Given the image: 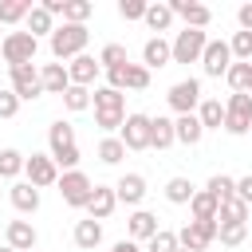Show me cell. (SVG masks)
Wrapping results in <instances>:
<instances>
[{"mask_svg": "<svg viewBox=\"0 0 252 252\" xmlns=\"http://www.w3.org/2000/svg\"><path fill=\"white\" fill-rule=\"evenodd\" d=\"M87 39H91V32H87V24H59L55 32H51V55L63 63V59H75V55H83L87 51Z\"/></svg>", "mask_w": 252, "mask_h": 252, "instance_id": "1", "label": "cell"}, {"mask_svg": "<svg viewBox=\"0 0 252 252\" xmlns=\"http://www.w3.org/2000/svg\"><path fill=\"white\" fill-rule=\"evenodd\" d=\"M35 51H39V39H35L32 32H8L4 43H0V55H4L8 67H24V63H32Z\"/></svg>", "mask_w": 252, "mask_h": 252, "instance_id": "2", "label": "cell"}, {"mask_svg": "<svg viewBox=\"0 0 252 252\" xmlns=\"http://www.w3.org/2000/svg\"><path fill=\"white\" fill-rule=\"evenodd\" d=\"M91 193H94V181H91L83 169H71V173L59 177V197H63V205H71V209H87Z\"/></svg>", "mask_w": 252, "mask_h": 252, "instance_id": "3", "label": "cell"}, {"mask_svg": "<svg viewBox=\"0 0 252 252\" xmlns=\"http://www.w3.org/2000/svg\"><path fill=\"white\" fill-rule=\"evenodd\" d=\"M224 130L232 138H244L252 130V94H232L224 102Z\"/></svg>", "mask_w": 252, "mask_h": 252, "instance_id": "4", "label": "cell"}, {"mask_svg": "<svg viewBox=\"0 0 252 252\" xmlns=\"http://www.w3.org/2000/svg\"><path fill=\"white\" fill-rule=\"evenodd\" d=\"M205 47H209V35L201 28H185L173 39V63H201Z\"/></svg>", "mask_w": 252, "mask_h": 252, "instance_id": "5", "label": "cell"}, {"mask_svg": "<svg viewBox=\"0 0 252 252\" xmlns=\"http://www.w3.org/2000/svg\"><path fill=\"white\" fill-rule=\"evenodd\" d=\"M232 63H236V59H232V47H228L224 39H209V47H205V55H201V71H205L209 79H220V75H228Z\"/></svg>", "mask_w": 252, "mask_h": 252, "instance_id": "6", "label": "cell"}, {"mask_svg": "<svg viewBox=\"0 0 252 252\" xmlns=\"http://www.w3.org/2000/svg\"><path fill=\"white\" fill-rule=\"evenodd\" d=\"M8 75H12V91H16V98H20V102H32V98H39V94H43V83H39L35 63L8 67Z\"/></svg>", "mask_w": 252, "mask_h": 252, "instance_id": "7", "label": "cell"}, {"mask_svg": "<svg viewBox=\"0 0 252 252\" xmlns=\"http://www.w3.org/2000/svg\"><path fill=\"white\" fill-rule=\"evenodd\" d=\"M165 98H169V106H173L177 114H197V106H201V79H181V83H173Z\"/></svg>", "mask_w": 252, "mask_h": 252, "instance_id": "8", "label": "cell"}, {"mask_svg": "<svg viewBox=\"0 0 252 252\" xmlns=\"http://www.w3.org/2000/svg\"><path fill=\"white\" fill-rule=\"evenodd\" d=\"M106 87H114V91H146L150 87V71L142 63H126L118 71H106Z\"/></svg>", "mask_w": 252, "mask_h": 252, "instance_id": "9", "label": "cell"}, {"mask_svg": "<svg viewBox=\"0 0 252 252\" xmlns=\"http://www.w3.org/2000/svg\"><path fill=\"white\" fill-rule=\"evenodd\" d=\"M118 138L126 150H150V114H126Z\"/></svg>", "mask_w": 252, "mask_h": 252, "instance_id": "10", "label": "cell"}, {"mask_svg": "<svg viewBox=\"0 0 252 252\" xmlns=\"http://www.w3.org/2000/svg\"><path fill=\"white\" fill-rule=\"evenodd\" d=\"M24 173H28V181H32L35 189L59 185V165L51 161V154H32V158H28V165H24Z\"/></svg>", "mask_w": 252, "mask_h": 252, "instance_id": "11", "label": "cell"}, {"mask_svg": "<svg viewBox=\"0 0 252 252\" xmlns=\"http://www.w3.org/2000/svg\"><path fill=\"white\" fill-rule=\"evenodd\" d=\"M169 12L173 16H181L185 20V28H209L213 24V12L205 8V4H197V0H169Z\"/></svg>", "mask_w": 252, "mask_h": 252, "instance_id": "12", "label": "cell"}, {"mask_svg": "<svg viewBox=\"0 0 252 252\" xmlns=\"http://www.w3.org/2000/svg\"><path fill=\"white\" fill-rule=\"evenodd\" d=\"M173 63V43L169 39H161V35H154V39H146V47H142V67L146 71H161V67H169Z\"/></svg>", "mask_w": 252, "mask_h": 252, "instance_id": "13", "label": "cell"}, {"mask_svg": "<svg viewBox=\"0 0 252 252\" xmlns=\"http://www.w3.org/2000/svg\"><path fill=\"white\" fill-rule=\"evenodd\" d=\"M67 75H71V83H75V87H91V83L102 75V63H98L94 55H87V51H83V55H75V59L67 63Z\"/></svg>", "mask_w": 252, "mask_h": 252, "instance_id": "14", "label": "cell"}, {"mask_svg": "<svg viewBox=\"0 0 252 252\" xmlns=\"http://www.w3.org/2000/svg\"><path fill=\"white\" fill-rule=\"evenodd\" d=\"M118 209V197H114V185H94V193H91V201H87V217L91 220H106L110 213Z\"/></svg>", "mask_w": 252, "mask_h": 252, "instance_id": "15", "label": "cell"}, {"mask_svg": "<svg viewBox=\"0 0 252 252\" xmlns=\"http://www.w3.org/2000/svg\"><path fill=\"white\" fill-rule=\"evenodd\" d=\"M39 83H43V94H67L71 87V75H67V63H43L39 67Z\"/></svg>", "mask_w": 252, "mask_h": 252, "instance_id": "16", "label": "cell"}, {"mask_svg": "<svg viewBox=\"0 0 252 252\" xmlns=\"http://www.w3.org/2000/svg\"><path fill=\"white\" fill-rule=\"evenodd\" d=\"M114 197H118L122 205H142V197H146V177H142V173H122V177L114 181Z\"/></svg>", "mask_w": 252, "mask_h": 252, "instance_id": "17", "label": "cell"}, {"mask_svg": "<svg viewBox=\"0 0 252 252\" xmlns=\"http://www.w3.org/2000/svg\"><path fill=\"white\" fill-rule=\"evenodd\" d=\"M126 228H130V240H134V244H138V240H150V236L161 232V224H158V217H154L150 209H134Z\"/></svg>", "mask_w": 252, "mask_h": 252, "instance_id": "18", "label": "cell"}, {"mask_svg": "<svg viewBox=\"0 0 252 252\" xmlns=\"http://www.w3.org/2000/svg\"><path fill=\"white\" fill-rule=\"evenodd\" d=\"M173 142H177V126H173V118H165V114L150 118V150H169Z\"/></svg>", "mask_w": 252, "mask_h": 252, "instance_id": "19", "label": "cell"}, {"mask_svg": "<svg viewBox=\"0 0 252 252\" xmlns=\"http://www.w3.org/2000/svg\"><path fill=\"white\" fill-rule=\"evenodd\" d=\"M8 197H12V209H16V213H35V209H39V189H35L32 181H16V185L8 189Z\"/></svg>", "mask_w": 252, "mask_h": 252, "instance_id": "20", "label": "cell"}, {"mask_svg": "<svg viewBox=\"0 0 252 252\" xmlns=\"http://www.w3.org/2000/svg\"><path fill=\"white\" fill-rule=\"evenodd\" d=\"M8 248H16V252H32L35 248L32 220H8Z\"/></svg>", "mask_w": 252, "mask_h": 252, "instance_id": "21", "label": "cell"}, {"mask_svg": "<svg viewBox=\"0 0 252 252\" xmlns=\"http://www.w3.org/2000/svg\"><path fill=\"white\" fill-rule=\"evenodd\" d=\"M173 126H177V142H181V146H197V142L205 138V126H201L197 114H177Z\"/></svg>", "mask_w": 252, "mask_h": 252, "instance_id": "22", "label": "cell"}, {"mask_svg": "<svg viewBox=\"0 0 252 252\" xmlns=\"http://www.w3.org/2000/svg\"><path fill=\"white\" fill-rule=\"evenodd\" d=\"M189 213H193V220H217L220 201H217L209 189H197V193H193V201H189Z\"/></svg>", "mask_w": 252, "mask_h": 252, "instance_id": "23", "label": "cell"}, {"mask_svg": "<svg viewBox=\"0 0 252 252\" xmlns=\"http://www.w3.org/2000/svg\"><path fill=\"white\" fill-rule=\"evenodd\" d=\"M94 110H110V114H126V94L114 87H94Z\"/></svg>", "mask_w": 252, "mask_h": 252, "instance_id": "24", "label": "cell"}, {"mask_svg": "<svg viewBox=\"0 0 252 252\" xmlns=\"http://www.w3.org/2000/svg\"><path fill=\"white\" fill-rule=\"evenodd\" d=\"M248 213H252V205H244L240 197H228V201H220L217 220L220 224H248Z\"/></svg>", "mask_w": 252, "mask_h": 252, "instance_id": "25", "label": "cell"}, {"mask_svg": "<svg viewBox=\"0 0 252 252\" xmlns=\"http://www.w3.org/2000/svg\"><path fill=\"white\" fill-rule=\"evenodd\" d=\"M75 244H79L83 252L98 248V244H102V224H98V220H91V217H87V220H79V224H75Z\"/></svg>", "mask_w": 252, "mask_h": 252, "instance_id": "26", "label": "cell"}, {"mask_svg": "<svg viewBox=\"0 0 252 252\" xmlns=\"http://www.w3.org/2000/svg\"><path fill=\"white\" fill-rule=\"evenodd\" d=\"M197 118H201L205 130H220V126H224V106H220V98H201Z\"/></svg>", "mask_w": 252, "mask_h": 252, "instance_id": "27", "label": "cell"}, {"mask_svg": "<svg viewBox=\"0 0 252 252\" xmlns=\"http://www.w3.org/2000/svg\"><path fill=\"white\" fill-rule=\"evenodd\" d=\"M51 20H55V16H51L43 4H35V8L28 12V32H32L35 39H39V35H47V39H51V32H55V24H51Z\"/></svg>", "mask_w": 252, "mask_h": 252, "instance_id": "28", "label": "cell"}, {"mask_svg": "<svg viewBox=\"0 0 252 252\" xmlns=\"http://www.w3.org/2000/svg\"><path fill=\"white\" fill-rule=\"evenodd\" d=\"M47 146H51V154H55V150L75 146V126H71V122H63V118H59V122H51V126H47Z\"/></svg>", "mask_w": 252, "mask_h": 252, "instance_id": "29", "label": "cell"}, {"mask_svg": "<svg viewBox=\"0 0 252 252\" xmlns=\"http://www.w3.org/2000/svg\"><path fill=\"white\" fill-rule=\"evenodd\" d=\"M193 193H197V189H193L189 177H169V181H165V201H169V205H189Z\"/></svg>", "mask_w": 252, "mask_h": 252, "instance_id": "30", "label": "cell"}, {"mask_svg": "<svg viewBox=\"0 0 252 252\" xmlns=\"http://www.w3.org/2000/svg\"><path fill=\"white\" fill-rule=\"evenodd\" d=\"M224 79H228L232 94H248V91H252V63H232Z\"/></svg>", "mask_w": 252, "mask_h": 252, "instance_id": "31", "label": "cell"}, {"mask_svg": "<svg viewBox=\"0 0 252 252\" xmlns=\"http://www.w3.org/2000/svg\"><path fill=\"white\" fill-rule=\"evenodd\" d=\"M24 165H28V158H24L20 150H0V181L20 177V173H24Z\"/></svg>", "mask_w": 252, "mask_h": 252, "instance_id": "32", "label": "cell"}, {"mask_svg": "<svg viewBox=\"0 0 252 252\" xmlns=\"http://www.w3.org/2000/svg\"><path fill=\"white\" fill-rule=\"evenodd\" d=\"M94 16L91 0H63V24H87Z\"/></svg>", "mask_w": 252, "mask_h": 252, "instance_id": "33", "label": "cell"}, {"mask_svg": "<svg viewBox=\"0 0 252 252\" xmlns=\"http://www.w3.org/2000/svg\"><path fill=\"white\" fill-rule=\"evenodd\" d=\"M169 24H173V12H169V4H150L146 8V28L150 32H169Z\"/></svg>", "mask_w": 252, "mask_h": 252, "instance_id": "34", "label": "cell"}, {"mask_svg": "<svg viewBox=\"0 0 252 252\" xmlns=\"http://www.w3.org/2000/svg\"><path fill=\"white\" fill-rule=\"evenodd\" d=\"M32 8H35L32 0H0V24H20V20H28Z\"/></svg>", "mask_w": 252, "mask_h": 252, "instance_id": "35", "label": "cell"}, {"mask_svg": "<svg viewBox=\"0 0 252 252\" xmlns=\"http://www.w3.org/2000/svg\"><path fill=\"white\" fill-rule=\"evenodd\" d=\"M91 102H94V91H91V87H75V83H71V87H67V94H63V106H67V110H75V114H79V110H87Z\"/></svg>", "mask_w": 252, "mask_h": 252, "instance_id": "36", "label": "cell"}, {"mask_svg": "<svg viewBox=\"0 0 252 252\" xmlns=\"http://www.w3.org/2000/svg\"><path fill=\"white\" fill-rule=\"evenodd\" d=\"M98 63H102V71H118V67H126L130 59H126V47H122V43H106V47L98 51Z\"/></svg>", "mask_w": 252, "mask_h": 252, "instance_id": "37", "label": "cell"}, {"mask_svg": "<svg viewBox=\"0 0 252 252\" xmlns=\"http://www.w3.org/2000/svg\"><path fill=\"white\" fill-rule=\"evenodd\" d=\"M122 158H126L122 138H102V142H98V161H102V165H118Z\"/></svg>", "mask_w": 252, "mask_h": 252, "instance_id": "38", "label": "cell"}, {"mask_svg": "<svg viewBox=\"0 0 252 252\" xmlns=\"http://www.w3.org/2000/svg\"><path fill=\"white\" fill-rule=\"evenodd\" d=\"M205 189H209L217 201H228V197H236V177H228V173H213Z\"/></svg>", "mask_w": 252, "mask_h": 252, "instance_id": "39", "label": "cell"}, {"mask_svg": "<svg viewBox=\"0 0 252 252\" xmlns=\"http://www.w3.org/2000/svg\"><path fill=\"white\" fill-rule=\"evenodd\" d=\"M177 244H181V248H189V252H205V248H209V240L201 236V228H197L193 220H189V224L177 232Z\"/></svg>", "mask_w": 252, "mask_h": 252, "instance_id": "40", "label": "cell"}, {"mask_svg": "<svg viewBox=\"0 0 252 252\" xmlns=\"http://www.w3.org/2000/svg\"><path fill=\"white\" fill-rule=\"evenodd\" d=\"M228 47H232V59L236 63H252V32H236L228 39Z\"/></svg>", "mask_w": 252, "mask_h": 252, "instance_id": "41", "label": "cell"}, {"mask_svg": "<svg viewBox=\"0 0 252 252\" xmlns=\"http://www.w3.org/2000/svg\"><path fill=\"white\" fill-rule=\"evenodd\" d=\"M224 248H240L248 240V224H220V236H217Z\"/></svg>", "mask_w": 252, "mask_h": 252, "instance_id": "42", "label": "cell"}, {"mask_svg": "<svg viewBox=\"0 0 252 252\" xmlns=\"http://www.w3.org/2000/svg\"><path fill=\"white\" fill-rule=\"evenodd\" d=\"M146 252H177V232L161 228L158 236H150V240H146Z\"/></svg>", "mask_w": 252, "mask_h": 252, "instance_id": "43", "label": "cell"}, {"mask_svg": "<svg viewBox=\"0 0 252 252\" xmlns=\"http://www.w3.org/2000/svg\"><path fill=\"white\" fill-rule=\"evenodd\" d=\"M146 0H118V16L122 20H146Z\"/></svg>", "mask_w": 252, "mask_h": 252, "instance_id": "44", "label": "cell"}, {"mask_svg": "<svg viewBox=\"0 0 252 252\" xmlns=\"http://www.w3.org/2000/svg\"><path fill=\"white\" fill-rule=\"evenodd\" d=\"M122 122H126V114H110V110H94V126L98 130H122Z\"/></svg>", "mask_w": 252, "mask_h": 252, "instance_id": "45", "label": "cell"}, {"mask_svg": "<svg viewBox=\"0 0 252 252\" xmlns=\"http://www.w3.org/2000/svg\"><path fill=\"white\" fill-rule=\"evenodd\" d=\"M16 110H20L16 91H0V118H16Z\"/></svg>", "mask_w": 252, "mask_h": 252, "instance_id": "46", "label": "cell"}, {"mask_svg": "<svg viewBox=\"0 0 252 252\" xmlns=\"http://www.w3.org/2000/svg\"><path fill=\"white\" fill-rule=\"evenodd\" d=\"M236 197H240L244 205H252V173H248V177H236Z\"/></svg>", "mask_w": 252, "mask_h": 252, "instance_id": "47", "label": "cell"}, {"mask_svg": "<svg viewBox=\"0 0 252 252\" xmlns=\"http://www.w3.org/2000/svg\"><path fill=\"white\" fill-rule=\"evenodd\" d=\"M236 24H240V32H252V4L236 8Z\"/></svg>", "mask_w": 252, "mask_h": 252, "instance_id": "48", "label": "cell"}, {"mask_svg": "<svg viewBox=\"0 0 252 252\" xmlns=\"http://www.w3.org/2000/svg\"><path fill=\"white\" fill-rule=\"evenodd\" d=\"M110 252H142V248H138V244H134V240H130V236H126V240H118V244H114V248H110Z\"/></svg>", "mask_w": 252, "mask_h": 252, "instance_id": "49", "label": "cell"}, {"mask_svg": "<svg viewBox=\"0 0 252 252\" xmlns=\"http://www.w3.org/2000/svg\"><path fill=\"white\" fill-rule=\"evenodd\" d=\"M43 8H47L51 16H63V0H43Z\"/></svg>", "mask_w": 252, "mask_h": 252, "instance_id": "50", "label": "cell"}, {"mask_svg": "<svg viewBox=\"0 0 252 252\" xmlns=\"http://www.w3.org/2000/svg\"><path fill=\"white\" fill-rule=\"evenodd\" d=\"M0 252H16V248H8V244H4V248H0Z\"/></svg>", "mask_w": 252, "mask_h": 252, "instance_id": "51", "label": "cell"}, {"mask_svg": "<svg viewBox=\"0 0 252 252\" xmlns=\"http://www.w3.org/2000/svg\"><path fill=\"white\" fill-rule=\"evenodd\" d=\"M177 252H189V248H181V244H177Z\"/></svg>", "mask_w": 252, "mask_h": 252, "instance_id": "52", "label": "cell"}, {"mask_svg": "<svg viewBox=\"0 0 252 252\" xmlns=\"http://www.w3.org/2000/svg\"><path fill=\"white\" fill-rule=\"evenodd\" d=\"M0 63H4V55H0Z\"/></svg>", "mask_w": 252, "mask_h": 252, "instance_id": "53", "label": "cell"}, {"mask_svg": "<svg viewBox=\"0 0 252 252\" xmlns=\"http://www.w3.org/2000/svg\"><path fill=\"white\" fill-rule=\"evenodd\" d=\"M248 134H252V130H248Z\"/></svg>", "mask_w": 252, "mask_h": 252, "instance_id": "54", "label": "cell"}, {"mask_svg": "<svg viewBox=\"0 0 252 252\" xmlns=\"http://www.w3.org/2000/svg\"><path fill=\"white\" fill-rule=\"evenodd\" d=\"M32 252H35V248H32Z\"/></svg>", "mask_w": 252, "mask_h": 252, "instance_id": "55", "label": "cell"}, {"mask_svg": "<svg viewBox=\"0 0 252 252\" xmlns=\"http://www.w3.org/2000/svg\"><path fill=\"white\" fill-rule=\"evenodd\" d=\"M0 43H4V39H0Z\"/></svg>", "mask_w": 252, "mask_h": 252, "instance_id": "56", "label": "cell"}]
</instances>
